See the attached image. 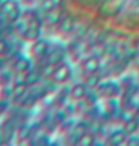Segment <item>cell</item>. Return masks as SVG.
<instances>
[{
    "mask_svg": "<svg viewBox=\"0 0 139 146\" xmlns=\"http://www.w3.org/2000/svg\"><path fill=\"white\" fill-rule=\"evenodd\" d=\"M72 77V66L68 62H60L56 65L54 72L52 74V81L53 84H65Z\"/></svg>",
    "mask_w": 139,
    "mask_h": 146,
    "instance_id": "6da1fadb",
    "label": "cell"
},
{
    "mask_svg": "<svg viewBox=\"0 0 139 146\" xmlns=\"http://www.w3.org/2000/svg\"><path fill=\"white\" fill-rule=\"evenodd\" d=\"M41 29H42V21L38 16H32L31 19L27 21V29L23 38H26L28 41H35L41 36Z\"/></svg>",
    "mask_w": 139,
    "mask_h": 146,
    "instance_id": "7a4b0ae2",
    "label": "cell"
},
{
    "mask_svg": "<svg viewBox=\"0 0 139 146\" xmlns=\"http://www.w3.org/2000/svg\"><path fill=\"white\" fill-rule=\"evenodd\" d=\"M100 96L104 98H115L120 94V85L115 81H101L99 84V87L96 88Z\"/></svg>",
    "mask_w": 139,
    "mask_h": 146,
    "instance_id": "3957f363",
    "label": "cell"
},
{
    "mask_svg": "<svg viewBox=\"0 0 139 146\" xmlns=\"http://www.w3.org/2000/svg\"><path fill=\"white\" fill-rule=\"evenodd\" d=\"M50 42L49 39H45V38H38L34 41L32 46H31V53L38 58H46V56L50 52Z\"/></svg>",
    "mask_w": 139,
    "mask_h": 146,
    "instance_id": "277c9868",
    "label": "cell"
},
{
    "mask_svg": "<svg viewBox=\"0 0 139 146\" xmlns=\"http://www.w3.org/2000/svg\"><path fill=\"white\" fill-rule=\"evenodd\" d=\"M66 56V49L64 46H57L54 49H50L49 54L46 56V62L52 65H58L60 62L64 61V58Z\"/></svg>",
    "mask_w": 139,
    "mask_h": 146,
    "instance_id": "5b68a950",
    "label": "cell"
},
{
    "mask_svg": "<svg viewBox=\"0 0 139 146\" xmlns=\"http://www.w3.org/2000/svg\"><path fill=\"white\" fill-rule=\"evenodd\" d=\"M12 68L16 73H21V74H24L26 72H28L32 65H31L30 58L23 56V54H19L16 58H14V62H12Z\"/></svg>",
    "mask_w": 139,
    "mask_h": 146,
    "instance_id": "8992f818",
    "label": "cell"
},
{
    "mask_svg": "<svg viewBox=\"0 0 139 146\" xmlns=\"http://www.w3.org/2000/svg\"><path fill=\"white\" fill-rule=\"evenodd\" d=\"M101 69V60L97 56H89L83 61V70L87 74L89 73H96Z\"/></svg>",
    "mask_w": 139,
    "mask_h": 146,
    "instance_id": "52a82bcc",
    "label": "cell"
},
{
    "mask_svg": "<svg viewBox=\"0 0 139 146\" xmlns=\"http://www.w3.org/2000/svg\"><path fill=\"white\" fill-rule=\"evenodd\" d=\"M11 87H12V99L16 100V102H21V100L30 92V87L24 83V80L16 81V83H14Z\"/></svg>",
    "mask_w": 139,
    "mask_h": 146,
    "instance_id": "ba28073f",
    "label": "cell"
},
{
    "mask_svg": "<svg viewBox=\"0 0 139 146\" xmlns=\"http://www.w3.org/2000/svg\"><path fill=\"white\" fill-rule=\"evenodd\" d=\"M88 91H89V88L87 87L85 83H76L70 88L69 95L73 100H83L85 98V95L88 94Z\"/></svg>",
    "mask_w": 139,
    "mask_h": 146,
    "instance_id": "9c48e42d",
    "label": "cell"
},
{
    "mask_svg": "<svg viewBox=\"0 0 139 146\" xmlns=\"http://www.w3.org/2000/svg\"><path fill=\"white\" fill-rule=\"evenodd\" d=\"M0 129H1V139H3V141H11L16 133L15 123H14L11 119L5 120L4 123L1 125Z\"/></svg>",
    "mask_w": 139,
    "mask_h": 146,
    "instance_id": "30bf717a",
    "label": "cell"
},
{
    "mask_svg": "<svg viewBox=\"0 0 139 146\" xmlns=\"http://www.w3.org/2000/svg\"><path fill=\"white\" fill-rule=\"evenodd\" d=\"M128 134L126 133L124 129H118V130H113L108 137V142L111 145H122V143H126V139H127Z\"/></svg>",
    "mask_w": 139,
    "mask_h": 146,
    "instance_id": "8fae6325",
    "label": "cell"
},
{
    "mask_svg": "<svg viewBox=\"0 0 139 146\" xmlns=\"http://www.w3.org/2000/svg\"><path fill=\"white\" fill-rule=\"evenodd\" d=\"M19 7H22V5L18 0H1L0 1V14H1V16L5 18L8 14H11L12 11L19 8Z\"/></svg>",
    "mask_w": 139,
    "mask_h": 146,
    "instance_id": "7c38bea8",
    "label": "cell"
},
{
    "mask_svg": "<svg viewBox=\"0 0 139 146\" xmlns=\"http://www.w3.org/2000/svg\"><path fill=\"white\" fill-rule=\"evenodd\" d=\"M23 80H24V83H26L30 88L34 87V85H36L38 83H41V80H42L41 70L38 72V70H34V69L31 68L28 72H26L23 74Z\"/></svg>",
    "mask_w": 139,
    "mask_h": 146,
    "instance_id": "4fadbf2b",
    "label": "cell"
},
{
    "mask_svg": "<svg viewBox=\"0 0 139 146\" xmlns=\"http://www.w3.org/2000/svg\"><path fill=\"white\" fill-rule=\"evenodd\" d=\"M58 29H60V33L62 34H68V33L74 31V19L72 16H64L61 18V21L58 23Z\"/></svg>",
    "mask_w": 139,
    "mask_h": 146,
    "instance_id": "5bb4252c",
    "label": "cell"
},
{
    "mask_svg": "<svg viewBox=\"0 0 139 146\" xmlns=\"http://www.w3.org/2000/svg\"><path fill=\"white\" fill-rule=\"evenodd\" d=\"M123 129L126 130L127 134H134V133H138L139 130V118H128V119L124 122Z\"/></svg>",
    "mask_w": 139,
    "mask_h": 146,
    "instance_id": "9a60e30c",
    "label": "cell"
},
{
    "mask_svg": "<svg viewBox=\"0 0 139 146\" xmlns=\"http://www.w3.org/2000/svg\"><path fill=\"white\" fill-rule=\"evenodd\" d=\"M84 83L87 84V87L89 89H96L99 87V84L101 83V76H100L97 72L96 73H89Z\"/></svg>",
    "mask_w": 139,
    "mask_h": 146,
    "instance_id": "2e32d148",
    "label": "cell"
},
{
    "mask_svg": "<svg viewBox=\"0 0 139 146\" xmlns=\"http://www.w3.org/2000/svg\"><path fill=\"white\" fill-rule=\"evenodd\" d=\"M96 143V135L92 134L91 131H87L80 139H78L77 145H81V146H88V145H95Z\"/></svg>",
    "mask_w": 139,
    "mask_h": 146,
    "instance_id": "e0dca14e",
    "label": "cell"
},
{
    "mask_svg": "<svg viewBox=\"0 0 139 146\" xmlns=\"http://www.w3.org/2000/svg\"><path fill=\"white\" fill-rule=\"evenodd\" d=\"M45 19H46V23H47V25L54 26V25H57V23H60V21H61V15H60V14H58L56 10H53V11H49V12H46Z\"/></svg>",
    "mask_w": 139,
    "mask_h": 146,
    "instance_id": "ac0fdd59",
    "label": "cell"
},
{
    "mask_svg": "<svg viewBox=\"0 0 139 146\" xmlns=\"http://www.w3.org/2000/svg\"><path fill=\"white\" fill-rule=\"evenodd\" d=\"M57 4H58V0H42L41 10L43 11V12H49V11L56 10Z\"/></svg>",
    "mask_w": 139,
    "mask_h": 146,
    "instance_id": "d6986e66",
    "label": "cell"
},
{
    "mask_svg": "<svg viewBox=\"0 0 139 146\" xmlns=\"http://www.w3.org/2000/svg\"><path fill=\"white\" fill-rule=\"evenodd\" d=\"M36 99H38V98H36L32 92H28V94L21 100V103L23 107H32V106L36 103Z\"/></svg>",
    "mask_w": 139,
    "mask_h": 146,
    "instance_id": "ffe728a7",
    "label": "cell"
},
{
    "mask_svg": "<svg viewBox=\"0 0 139 146\" xmlns=\"http://www.w3.org/2000/svg\"><path fill=\"white\" fill-rule=\"evenodd\" d=\"M14 80V76L11 72H7V70H1L0 72V85H10Z\"/></svg>",
    "mask_w": 139,
    "mask_h": 146,
    "instance_id": "44dd1931",
    "label": "cell"
},
{
    "mask_svg": "<svg viewBox=\"0 0 139 146\" xmlns=\"http://www.w3.org/2000/svg\"><path fill=\"white\" fill-rule=\"evenodd\" d=\"M10 47H11V45H10V42H8V39L5 36H0V56L8 54Z\"/></svg>",
    "mask_w": 139,
    "mask_h": 146,
    "instance_id": "7402d4cb",
    "label": "cell"
},
{
    "mask_svg": "<svg viewBox=\"0 0 139 146\" xmlns=\"http://www.w3.org/2000/svg\"><path fill=\"white\" fill-rule=\"evenodd\" d=\"M126 145L138 146L139 145V135L136 134V133H134V134H128L127 139H126Z\"/></svg>",
    "mask_w": 139,
    "mask_h": 146,
    "instance_id": "603a6c76",
    "label": "cell"
},
{
    "mask_svg": "<svg viewBox=\"0 0 139 146\" xmlns=\"http://www.w3.org/2000/svg\"><path fill=\"white\" fill-rule=\"evenodd\" d=\"M3 68H4V58L3 56H0V72L3 70Z\"/></svg>",
    "mask_w": 139,
    "mask_h": 146,
    "instance_id": "cb8c5ba5",
    "label": "cell"
},
{
    "mask_svg": "<svg viewBox=\"0 0 139 146\" xmlns=\"http://www.w3.org/2000/svg\"><path fill=\"white\" fill-rule=\"evenodd\" d=\"M0 1H1V0H0Z\"/></svg>",
    "mask_w": 139,
    "mask_h": 146,
    "instance_id": "d4e9b609",
    "label": "cell"
},
{
    "mask_svg": "<svg viewBox=\"0 0 139 146\" xmlns=\"http://www.w3.org/2000/svg\"><path fill=\"white\" fill-rule=\"evenodd\" d=\"M138 118H139V116H138Z\"/></svg>",
    "mask_w": 139,
    "mask_h": 146,
    "instance_id": "484cf974",
    "label": "cell"
}]
</instances>
